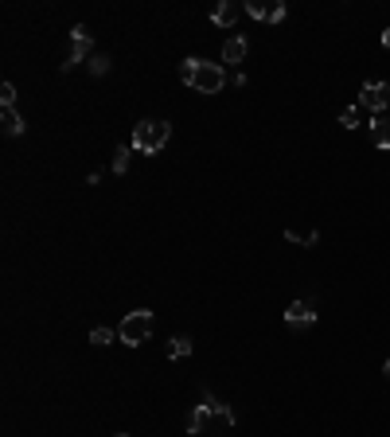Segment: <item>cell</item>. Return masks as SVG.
Instances as JSON below:
<instances>
[{"label":"cell","instance_id":"obj_1","mask_svg":"<svg viewBox=\"0 0 390 437\" xmlns=\"http://www.w3.org/2000/svg\"><path fill=\"white\" fill-rule=\"evenodd\" d=\"M180 82L199 90V94H219V90L227 86V71H222V63H207V59H199V55H192V59H184V67H180Z\"/></svg>","mask_w":390,"mask_h":437},{"label":"cell","instance_id":"obj_2","mask_svg":"<svg viewBox=\"0 0 390 437\" xmlns=\"http://www.w3.org/2000/svg\"><path fill=\"white\" fill-rule=\"evenodd\" d=\"M168 137H172V125L168 121H137L133 125V148L137 153H160L164 145H168Z\"/></svg>","mask_w":390,"mask_h":437},{"label":"cell","instance_id":"obj_3","mask_svg":"<svg viewBox=\"0 0 390 437\" xmlns=\"http://www.w3.org/2000/svg\"><path fill=\"white\" fill-rule=\"evenodd\" d=\"M148 332H153V312L148 309L125 312V320L118 324V340L125 344V348H140V344L148 340Z\"/></svg>","mask_w":390,"mask_h":437},{"label":"cell","instance_id":"obj_4","mask_svg":"<svg viewBox=\"0 0 390 437\" xmlns=\"http://www.w3.org/2000/svg\"><path fill=\"white\" fill-rule=\"evenodd\" d=\"M222 414H227V406H222V402H215L211 394H203V402H199L192 414H188V433H203L207 426H211V418H222Z\"/></svg>","mask_w":390,"mask_h":437},{"label":"cell","instance_id":"obj_5","mask_svg":"<svg viewBox=\"0 0 390 437\" xmlns=\"http://www.w3.org/2000/svg\"><path fill=\"white\" fill-rule=\"evenodd\" d=\"M90 31H86V24H78V28H71V55H66V63H63V71H74L78 63H90L86 55H90Z\"/></svg>","mask_w":390,"mask_h":437},{"label":"cell","instance_id":"obj_6","mask_svg":"<svg viewBox=\"0 0 390 437\" xmlns=\"http://www.w3.org/2000/svg\"><path fill=\"white\" fill-rule=\"evenodd\" d=\"M359 106H367V110H386L390 106V82H363L359 90Z\"/></svg>","mask_w":390,"mask_h":437},{"label":"cell","instance_id":"obj_7","mask_svg":"<svg viewBox=\"0 0 390 437\" xmlns=\"http://www.w3.org/2000/svg\"><path fill=\"white\" fill-rule=\"evenodd\" d=\"M285 324L289 328H309L317 324V309H312V301H293L285 309Z\"/></svg>","mask_w":390,"mask_h":437},{"label":"cell","instance_id":"obj_8","mask_svg":"<svg viewBox=\"0 0 390 437\" xmlns=\"http://www.w3.org/2000/svg\"><path fill=\"white\" fill-rule=\"evenodd\" d=\"M235 20H238V4H235V0H219V4L211 8V24H215V28H230Z\"/></svg>","mask_w":390,"mask_h":437},{"label":"cell","instance_id":"obj_9","mask_svg":"<svg viewBox=\"0 0 390 437\" xmlns=\"http://www.w3.org/2000/svg\"><path fill=\"white\" fill-rule=\"evenodd\" d=\"M246 51H250V43H246V36H230L227 43H222V63H242Z\"/></svg>","mask_w":390,"mask_h":437},{"label":"cell","instance_id":"obj_10","mask_svg":"<svg viewBox=\"0 0 390 437\" xmlns=\"http://www.w3.org/2000/svg\"><path fill=\"white\" fill-rule=\"evenodd\" d=\"M371 145H375V148H390V118H375V121H371Z\"/></svg>","mask_w":390,"mask_h":437},{"label":"cell","instance_id":"obj_11","mask_svg":"<svg viewBox=\"0 0 390 437\" xmlns=\"http://www.w3.org/2000/svg\"><path fill=\"white\" fill-rule=\"evenodd\" d=\"M0 121H4V125H0V129H4V137H20L24 133V118L16 113V106H8V110L0 113Z\"/></svg>","mask_w":390,"mask_h":437},{"label":"cell","instance_id":"obj_12","mask_svg":"<svg viewBox=\"0 0 390 437\" xmlns=\"http://www.w3.org/2000/svg\"><path fill=\"white\" fill-rule=\"evenodd\" d=\"M285 238H289V242H304V246H317V242H320L317 230H297V227H289Z\"/></svg>","mask_w":390,"mask_h":437},{"label":"cell","instance_id":"obj_13","mask_svg":"<svg viewBox=\"0 0 390 437\" xmlns=\"http://www.w3.org/2000/svg\"><path fill=\"white\" fill-rule=\"evenodd\" d=\"M86 67H90V74H94V78H102V74H110V55H102V51H98V55H90V63H86Z\"/></svg>","mask_w":390,"mask_h":437},{"label":"cell","instance_id":"obj_14","mask_svg":"<svg viewBox=\"0 0 390 437\" xmlns=\"http://www.w3.org/2000/svg\"><path fill=\"white\" fill-rule=\"evenodd\" d=\"M168 356H172V359H184V356H192V340H188V336H176V340L168 344Z\"/></svg>","mask_w":390,"mask_h":437},{"label":"cell","instance_id":"obj_15","mask_svg":"<svg viewBox=\"0 0 390 437\" xmlns=\"http://www.w3.org/2000/svg\"><path fill=\"white\" fill-rule=\"evenodd\" d=\"M90 344H94V348H110V344H113V328H94V332H90Z\"/></svg>","mask_w":390,"mask_h":437},{"label":"cell","instance_id":"obj_16","mask_svg":"<svg viewBox=\"0 0 390 437\" xmlns=\"http://www.w3.org/2000/svg\"><path fill=\"white\" fill-rule=\"evenodd\" d=\"M125 168H129V145H118V153H113V172L121 176Z\"/></svg>","mask_w":390,"mask_h":437},{"label":"cell","instance_id":"obj_17","mask_svg":"<svg viewBox=\"0 0 390 437\" xmlns=\"http://www.w3.org/2000/svg\"><path fill=\"white\" fill-rule=\"evenodd\" d=\"M339 125H344V129H359V106H351V110L339 113Z\"/></svg>","mask_w":390,"mask_h":437},{"label":"cell","instance_id":"obj_18","mask_svg":"<svg viewBox=\"0 0 390 437\" xmlns=\"http://www.w3.org/2000/svg\"><path fill=\"white\" fill-rule=\"evenodd\" d=\"M285 12H289L285 4H265V20H270V24H281V20H285Z\"/></svg>","mask_w":390,"mask_h":437},{"label":"cell","instance_id":"obj_19","mask_svg":"<svg viewBox=\"0 0 390 437\" xmlns=\"http://www.w3.org/2000/svg\"><path fill=\"white\" fill-rule=\"evenodd\" d=\"M0 106H4V110H8V106H16V86H12V82L0 86Z\"/></svg>","mask_w":390,"mask_h":437},{"label":"cell","instance_id":"obj_20","mask_svg":"<svg viewBox=\"0 0 390 437\" xmlns=\"http://www.w3.org/2000/svg\"><path fill=\"white\" fill-rule=\"evenodd\" d=\"M246 12H250L254 20H265V4H262V0H246Z\"/></svg>","mask_w":390,"mask_h":437},{"label":"cell","instance_id":"obj_21","mask_svg":"<svg viewBox=\"0 0 390 437\" xmlns=\"http://www.w3.org/2000/svg\"><path fill=\"white\" fill-rule=\"evenodd\" d=\"M383 47H386V51H390V31H383Z\"/></svg>","mask_w":390,"mask_h":437},{"label":"cell","instance_id":"obj_22","mask_svg":"<svg viewBox=\"0 0 390 437\" xmlns=\"http://www.w3.org/2000/svg\"><path fill=\"white\" fill-rule=\"evenodd\" d=\"M383 375H386V379H390V359H386V367H383Z\"/></svg>","mask_w":390,"mask_h":437},{"label":"cell","instance_id":"obj_23","mask_svg":"<svg viewBox=\"0 0 390 437\" xmlns=\"http://www.w3.org/2000/svg\"><path fill=\"white\" fill-rule=\"evenodd\" d=\"M118 437H129V433H118Z\"/></svg>","mask_w":390,"mask_h":437}]
</instances>
